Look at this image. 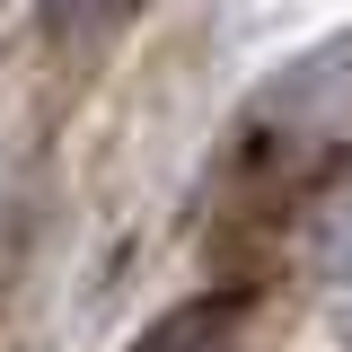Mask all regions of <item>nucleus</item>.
<instances>
[{
    "label": "nucleus",
    "instance_id": "f257e3e1",
    "mask_svg": "<svg viewBox=\"0 0 352 352\" xmlns=\"http://www.w3.org/2000/svg\"><path fill=\"white\" fill-rule=\"evenodd\" d=\"M300 256H308V273L352 282V176L317 194V212H308V229H300Z\"/></svg>",
    "mask_w": 352,
    "mask_h": 352
},
{
    "label": "nucleus",
    "instance_id": "f03ea898",
    "mask_svg": "<svg viewBox=\"0 0 352 352\" xmlns=\"http://www.w3.org/2000/svg\"><path fill=\"white\" fill-rule=\"evenodd\" d=\"M229 344H238V300H194L168 326H150V344L132 352H229Z\"/></svg>",
    "mask_w": 352,
    "mask_h": 352
},
{
    "label": "nucleus",
    "instance_id": "7ed1b4c3",
    "mask_svg": "<svg viewBox=\"0 0 352 352\" xmlns=\"http://www.w3.org/2000/svg\"><path fill=\"white\" fill-rule=\"evenodd\" d=\"M44 9H53L62 27H115V18H132V9H141V0H44Z\"/></svg>",
    "mask_w": 352,
    "mask_h": 352
}]
</instances>
